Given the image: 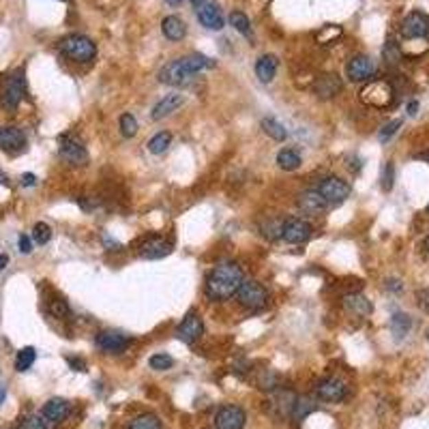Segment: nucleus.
Returning <instances> with one entry per match:
<instances>
[{
  "instance_id": "nucleus-1",
  "label": "nucleus",
  "mask_w": 429,
  "mask_h": 429,
  "mask_svg": "<svg viewBox=\"0 0 429 429\" xmlns=\"http://www.w3.org/2000/svg\"><path fill=\"white\" fill-rule=\"evenodd\" d=\"M243 268L236 262H219L206 277L204 292L210 300H230L243 283Z\"/></svg>"
},
{
  "instance_id": "nucleus-2",
  "label": "nucleus",
  "mask_w": 429,
  "mask_h": 429,
  "mask_svg": "<svg viewBox=\"0 0 429 429\" xmlns=\"http://www.w3.org/2000/svg\"><path fill=\"white\" fill-rule=\"evenodd\" d=\"M58 50L65 54L67 58L76 60V63H91L97 56V45L93 39H88L86 34H67L58 41Z\"/></svg>"
},
{
  "instance_id": "nucleus-3",
  "label": "nucleus",
  "mask_w": 429,
  "mask_h": 429,
  "mask_svg": "<svg viewBox=\"0 0 429 429\" xmlns=\"http://www.w3.org/2000/svg\"><path fill=\"white\" fill-rule=\"evenodd\" d=\"M236 298L241 302V307L249 311H260L268 305V292L256 279H243L241 288L236 292Z\"/></svg>"
},
{
  "instance_id": "nucleus-4",
  "label": "nucleus",
  "mask_w": 429,
  "mask_h": 429,
  "mask_svg": "<svg viewBox=\"0 0 429 429\" xmlns=\"http://www.w3.org/2000/svg\"><path fill=\"white\" fill-rule=\"evenodd\" d=\"M26 95V80H24V71L17 69L11 76L5 78V88H3V97H0V103L7 112H15L17 105L22 103Z\"/></svg>"
},
{
  "instance_id": "nucleus-5",
  "label": "nucleus",
  "mask_w": 429,
  "mask_h": 429,
  "mask_svg": "<svg viewBox=\"0 0 429 429\" xmlns=\"http://www.w3.org/2000/svg\"><path fill=\"white\" fill-rule=\"evenodd\" d=\"M58 144H60L58 146V155H60V159L65 161L67 166L82 168V166L88 164V151H86V146L82 144L78 138H74L71 133H65V135H60Z\"/></svg>"
},
{
  "instance_id": "nucleus-6",
  "label": "nucleus",
  "mask_w": 429,
  "mask_h": 429,
  "mask_svg": "<svg viewBox=\"0 0 429 429\" xmlns=\"http://www.w3.org/2000/svg\"><path fill=\"white\" fill-rule=\"evenodd\" d=\"M316 191L327 200L329 206H339V204H344L350 198L352 187L344 181V178L329 176V178H324V181L318 185Z\"/></svg>"
},
{
  "instance_id": "nucleus-7",
  "label": "nucleus",
  "mask_w": 429,
  "mask_h": 429,
  "mask_svg": "<svg viewBox=\"0 0 429 429\" xmlns=\"http://www.w3.org/2000/svg\"><path fill=\"white\" fill-rule=\"evenodd\" d=\"M393 97H395V95H393V88L384 80H375V82L367 84L361 91V101L365 105L378 107V110H382V107H388L393 103Z\"/></svg>"
},
{
  "instance_id": "nucleus-8",
  "label": "nucleus",
  "mask_w": 429,
  "mask_h": 429,
  "mask_svg": "<svg viewBox=\"0 0 429 429\" xmlns=\"http://www.w3.org/2000/svg\"><path fill=\"white\" fill-rule=\"evenodd\" d=\"M202 333H204V320H202V314L195 311V309H191L183 318L181 324L176 327V337L181 339L183 344H189V346L198 342V339L202 337Z\"/></svg>"
},
{
  "instance_id": "nucleus-9",
  "label": "nucleus",
  "mask_w": 429,
  "mask_h": 429,
  "mask_svg": "<svg viewBox=\"0 0 429 429\" xmlns=\"http://www.w3.org/2000/svg\"><path fill=\"white\" fill-rule=\"evenodd\" d=\"M191 5L195 9V15L204 28L208 30H221L223 28V15L221 9L212 3V0H191Z\"/></svg>"
},
{
  "instance_id": "nucleus-10",
  "label": "nucleus",
  "mask_w": 429,
  "mask_h": 429,
  "mask_svg": "<svg viewBox=\"0 0 429 429\" xmlns=\"http://www.w3.org/2000/svg\"><path fill=\"white\" fill-rule=\"evenodd\" d=\"M314 234V228L307 219L300 217H292L283 221V230H281V239L290 245H302L307 243Z\"/></svg>"
},
{
  "instance_id": "nucleus-11",
  "label": "nucleus",
  "mask_w": 429,
  "mask_h": 429,
  "mask_svg": "<svg viewBox=\"0 0 429 429\" xmlns=\"http://www.w3.org/2000/svg\"><path fill=\"white\" fill-rule=\"evenodd\" d=\"M247 423V415L241 406L226 404L214 415V429H243Z\"/></svg>"
},
{
  "instance_id": "nucleus-12",
  "label": "nucleus",
  "mask_w": 429,
  "mask_h": 429,
  "mask_svg": "<svg viewBox=\"0 0 429 429\" xmlns=\"http://www.w3.org/2000/svg\"><path fill=\"white\" fill-rule=\"evenodd\" d=\"M429 34V17L421 11H412L402 22V37L404 39H425Z\"/></svg>"
},
{
  "instance_id": "nucleus-13",
  "label": "nucleus",
  "mask_w": 429,
  "mask_h": 429,
  "mask_svg": "<svg viewBox=\"0 0 429 429\" xmlns=\"http://www.w3.org/2000/svg\"><path fill=\"white\" fill-rule=\"evenodd\" d=\"M316 395L320 402H327V404H339L348 397V386L339 380V378H327L322 380L316 388Z\"/></svg>"
},
{
  "instance_id": "nucleus-14",
  "label": "nucleus",
  "mask_w": 429,
  "mask_h": 429,
  "mask_svg": "<svg viewBox=\"0 0 429 429\" xmlns=\"http://www.w3.org/2000/svg\"><path fill=\"white\" fill-rule=\"evenodd\" d=\"M159 82L168 84V86H185L193 80V76L185 69V65L181 63V58H176L172 63H168L164 69L159 71Z\"/></svg>"
},
{
  "instance_id": "nucleus-15",
  "label": "nucleus",
  "mask_w": 429,
  "mask_h": 429,
  "mask_svg": "<svg viewBox=\"0 0 429 429\" xmlns=\"http://www.w3.org/2000/svg\"><path fill=\"white\" fill-rule=\"evenodd\" d=\"M95 344L105 354H120V352H124L129 348L131 339L124 337L122 333H116V331H103V333L97 335Z\"/></svg>"
},
{
  "instance_id": "nucleus-16",
  "label": "nucleus",
  "mask_w": 429,
  "mask_h": 429,
  "mask_svg": "<svg viewBox=\"0 0 429 429\" xmlns=\"http://www.w3.org/2000/svg\"><path fill=\"white\" fill-rule=\"evenodd\" d=\"M172 252V243L161 239V236H148L140 243L138 247V254L144 258V260H159V258H166L168 254Z\"/></svg>"
},
{
  "instance_id": "nucleus-17",
  "label": "nucleus",
  "mask_w": 429,
  "mask_h": 429,
  "mask_svg": "<svg viewBox=\"0 0 429 429\" xmlns=\"http://www.w3.org/2000/svg\"><path fill=\"white\" fill-rule=\"evenodd\" d=\"M26 148V135L20 127H3L0 129V151L9 155H17Z\"/></svg>"
},
{
  "instance_id": "nucleus-18",
  "label": "nucleus",
  "mask_w": 429,
  "mask_h": 429,
  "mask_svg": "<svg viewBox=\"0 0 429 429\" xmlns=\"http://www.w3.org/2000/svg\"><path fill=\"white\" fill-rule=\"evenodd\" d=\"M375 74V65L369 56H354L346 65V78L350 82H367Z\"/></svg>"
},
{
  "instance_id": "nucleus-19",
  "label": "nucleus",
  "mask_w": 429,
  "mask_h": 429,
  "mask_svg": "<svg viewBox=\"0 0 429 429\" xmlns=\"http://www.w3.org/2000/svg\"><path fill=\"white\" fill-rule=\"evenodd\" d=\"M296 206H298L302 212H305V214H309V217H320V214H324L327 208H329L327 200L322 198V195H320L316 189H311V191H302V193L298 195V200H296Z\"/></svg>"
},
{
  "instance_id": "nucleus-20",
  "label": "nucleus",
  "mask_w": 429,
  "mask_h": 429,
  "mask_svg": "<svg viewBox=\"0 0 429 429\" xmlns=\"http://www.w3.org/2000/svg\"><path fill=\"white\" fill-rule=\"evenodd\" d=\"M41 415H43L45 421H50L52 425H58V423H63V421L69 419V415H71V404H69L67 399H63V397H54V399H50V402L43 406Z\"/></svg>"
},
{
  "instance_id": "nucleus-21",
  "label": "nucleus",
  "mask_w": 429,
  "mask_h": 429,
  "mask_svg": "<svg viewBox=\"0 0 429 429\" xmlns=\"http://www.w3.org/2000/svg\"><path fill=\"white\" fill-rule=\"evenodd\" d=\"M183 103H185V97H183L181 93L166 95L164 99H159V101L155 103L153 112H151V118H153V120H164V118L172 116Z\"/></svg>"
},
{
  "instance_id": "nucleus-22",
  "label": "nucleus",
  "mask_w": 429,
  "mask_h": 429,
  "mask_svg": "<svg viewBox=\"0 0 429 429\" xmlns=\"http://www.w3.org/2000/svg\"><path fill=\"white\" fill-rule=\"evenodd\" d=\"M277 69H279V60L275 54H264L256 63V76L262 84H271L277 76Z\"/></svg>"
},
{
  "instance_id": "nucleus-23",
  "label": "nucleus",
  "mask_w": 429,
  "mask_h": 429,
  "mask_svg": "<svg viewBox=\"0 0 429 429\" xmlns=\"http://www.w3.org/2000/svg\"><path fill=\"white\" fill-rule=\"evenodd\" d=\"M339 91H342V80L333 74H327V76H320L316 82H314V93L320 97V99H333Z\"/></svg>"
},
{
  "instance_id": "nucleus-24",
  "label": "nucleus",
  "mask_w": 429,
  "mask_h": 429,
  "mask_svg": "<svg viewBox=\"0 0 429 429\" xmlns=\"http://www.w3.org/2000/svg\"><path fill=\"white\" fill-rule=\"evenodd\" d=\"M161 32H164L166 39H170V41H183L187 34V24L181 20V17L168 15V17H164V22H161Z\"/></svg>"
},
{
  "instance_id": "nucleus-25",
  "label": "nucleus",
  "mask_w": 429,
  "mask_h": 429,
  "mask_svg": "<svg viewBox=\"0 0 429 429\" xmlns=\"http://www.w3.org/2000/svg\"><path fill=\"white\" fill-rule=\"evenodd\" d=\"M344 307L350 311V314H356V316H361V318H367L371 316L373 307H371V302L363 296V294H348L344 298Z\"/></svg>"
},
{
  "instance_id": "nucleus-26",
  "label": "nucleus",
  "mask_w": 429,
  "mask_h": 429,
  "mask_svg": "<svg viewBox=\"0 0 429 429\" xmlns=\"http://www.w3.org/2000/svg\"><path fill=\"white\" fill-rule=\"evenodd\" d=\"M410 329H412V318H410L408 314H402V311L393 314V318H390L393 335H395L397 339H402V337H406L410 333Z\"/></svg>"
},
{
  "instance_id": "nucleus-27",
  "label": "nucleus",
  "mask_w": 429,
  "mask_h": 429,
  "mask_svg": "<svg viewBox=\"0 0 429 429\" xmlns=\"http://www.w3.org/2000/svg\"><path fill=\"white\" fill-rule=\"evenodd\" d=\"M277 166L285 172H294L300 166V155L294 148H283L277 153Z\"/></svg>"
},
{
  "instance_id": "nucleus-28",
  "label": "nucleus",
  "mask_w": 429,
  "mask_h": 429,
  "mask_svg": "<svg viewBox=\"0 0 429 429\" xmlns=\"http://www.w3.org/2000/svg\"><path fill=\"white\" fill-rule=\"evenodd\" d=\"M170 144H172V133H170V131H159V133H155V135L148 140L146 148H148L153 155H164V153L170 148Z\"/></svg>"
},
{
  "instance_id": "nucleus-29",
  "label": "nucleus",
  "mask_w": 429,
  "mask_h": 429,
  "mask_svg": "<svg viewBox=\"0 0 429 429\" xmlns=\"http://www.w3.org/2000/svg\"><path fill=\"white\" fill-rule=\"evenodd\" d=\"M260 127H262V131L268 138L275 140V142H283L285 138H288V131H285V127H283L279 120H275V118H264Z\"/></svg>"
},
{
  "instance_id": "nucleus-30",
  "label": "nucleus",
  "mask_w": 429,
  "mask_h": 429,
  "mask_svg": "<svg viewBox=\"0 0 429 429\" xmlns=\"http://www.w3.org/2000/svg\"><path fill=\"white\" fill-rule=\"evenodd\" d=\"M34 361H37V350H34L32 346H26L15 356V369L17 371H28Z\"/></svg>"
},
{
  "instance_id": "nucleus-31",
  "label": "nucleus",
  "mask_w": 429,
  "mask_h": 429,
  "mask_svg": "<svg viewBox=\"0 0 429 429\" xmlns=\"http://www.w3.org/2000/svg\"><path fill=\"white\" fill-rule=\"evenodd\" d=\"M230 24L234 26V30H236V32H241L243 37L252 39V24H249V17H247L245 13L234 11V13L230 15Z\"/></svg>"
},
{
  "instance_id": "nucleus-32",
  "label": "nucleus",
  "mask_w": 429,
  "mask_h": 429,
  "mask_svg": "<svg viewBox=\"0 0 429 429\" xmlns=\"http://www.w3.org/2000/svg\"><path fill=\"white\" fill-rule=\"evenodd\" d=\"M127 429H161V421H159V417L146 412V415L135 417V419L127 425Z\"/></svg>"
},
{
  "instance_id": "nucleus-33",
  "label": "nucleus",
  "mask_w": 429,
  "mask_h": 429,
  "mask_svg": "<svg viewBox=\"0 0 429 429\" xmlns=\"http://www.w3.org/2000/svg\"><path fill=\"white\" fill-rule=\"evenodd\" d=\"M118 127H120V133L124 138H135L140 124H138V118L133 114H122L120 120H118Z\"/></svg>"
},
{
  "instance_id": "nucleus-34",
  "label": "nucleus",
  "mask_w": 429,
  "mask_h": 429,
  "mask_svg": "<svg viewBox=\"0 0 429 429\" xmlns=\"http://www.w3.org/2000/svg\"><path fill=\"white\" fill-rule=\"evenodd\" d=\"M262 234L268 239V241H275V239H281V230H283V221L281 219H268L260 226Z\"/></svg>"
},
{
  "instance_id": "nucleus-35",
  "label": "nucleus",
  "mask_w": 429,
  "mask_h": 429,
  "mask_svg": "<svg viewBox=\"0 0 429 429\" xmlns=\"http://www.w3.org/2000/svg\"><path fill=\"white\" fill-rule=\"evenodd\" d=\"M32 241L37 243V245H47L52 241V228L45 221L34 223V228H32Z\"/></svg>"
},
{
  "instance_id": "nucleus-36",
  "label": "nucleus",
  "mask_w": 429,
  "mask_h": 429,
  "mask_svg": "<svg viewBox=\"0 0 429 429\" xmlns=\"http://www.w3.org/2000/svg\"><path fill=\"white\" fill-rule=\"evenodd\" d=\"M148 365H151V369H155V371H166V369H170L172 365H174V359L170 354H166V352H159V354H153L151 359H148Z\"/></svg>"
},
{
  "instance_id": "nucleus-37",
  "label": "nucleus",
  "mask_w": 429,
  "mask_h": 429,
  "mask_svg": "<svg viewBox=\"0 0 429 429\" xmlns=\"http://www.w3.org/2000/svg\"><path fill=\"white\" fill-rule=\"evenodd\" d=\"M20 429H52V423L43 415H30L20 423Z\"/></svg>"
},
{
  "instance_id": "nucleus-38",
  "label": "nucleus",
  "mask_w": 429,
  "mask_h": 429,
  "mask_svg": "<svg viewBox=\"0 0 429 429\" xmlns=\"http://www.w3.org/2000/svg\"><path fill=\"white\" fill-rule=\"evenodd\" d=\"M50 314H52V316H56V318H60V320H67V318L71 316V309H69V305H67V300H63V298H54V300L50 302Z\"/></svg>"
},
{
  "instance_id": "nucleus-39",
  "label": "nucleus",
  "mask_w": 429,
  "mask_h": 429,
  "mask_svg": "<svg viewBox=\"0 0 429 429\" xmlns=\"http://www.w3.org/2000/svg\"><path fill=\"white\" fill-rule=\"evenodd\" d=\"M339 34H342V28L329 24V26H324V30H322V32L318 34V41H320L322 45H329V43H333V41L339 37Z\"/></svg>"
},
{
  "instance_id": "nucleus-40",
  "label": "nucleus",
  "mask_w": 429,
  "mask_h": 429,
  "mask_svg": "<svg viewBox=\"0 0 429 429\" xmlns=\"http://www.w3.org/2000/svg\"><path fill=\"white\" fill-rule=\"evenodd\" d=\"M399 127H402V120H393V122L384 124L382 131H380V142H388L393 135L397 133V129H399Z\"/></svg>"
},
{
  "instance_id": "nucleus-41",
  "label": "nucleus",
  "mask_w": 429,
  "mask_h": 429,
  "mask_svg": "<svg viewBox=\"0 0 429 429\" xmlns=\"http://www.w3.org/2000/svg\"><path fill=\"white\" fill-rule=\"evenodd\" d=\"M393 178H395V168H393V164L388 161V164L384 166V172H382V189L384 191L393 189Z\"/></svg>"
},
{
  "instance_id": "nucleus-42",
  "label": "nucleus",
  "mask_w": 429,
  "mask_h": 429,
  "mask_svg": "<svg viewBox=\"0 0 429 429\" xmlns=\"http://www.w3.org/2000/svg\"><path fill=\"white\" fill-rule=\"evenodd\" d=\"M294 408H296V419H305L307 417V412H311L314 410V404L309 402V399H298L296 404H294Z\"/></svg>"
},
{
  "instance_id": "nucleus-43",
  "label": "nucleus",
  "mask_w": 429,
  "mask_h": 429,
  "mask_svg": "<svg viewBox=\"0 0 429 429\" xmlns=\"http://www.w3.org/2000/svg\"><path fill=\"white\" fill-rule=\"evenodd\" d=\"M417 300H419V305H421V309L429 311V288L417 290Z\"/></svg>"
},
{
  "instance_id": "nucleus-44",
  "label": "nucleus",
  "mask_w": 429,
  "mask_h": 429,
  "mask_svg": "<svg viewBox=\"0 0 429 429\" xmlns=\"http://www.w3.org/2000/svg\"><path fill=\"white\" fill-rule=\"evenodd\" d=\"M17 247H20L22 254H30L32 252V239H28V234H22L20 241H17Z\"/></svg>"
},
{
  "instance_id": "nucleus-45",
  "label": "nucleus",
  "mask_w": 429,
  "mask_h": 429,
  "mask_svg": "<svg viewBox=\"0 0 429 429\" xmlns=\"http://www.w3.org/2000/svg\"><path fill=\"white\" fill-rule=\"evenodd\" d=\"M34 183H37V176H34V174H24L22 176V185L24 187H34Z\"/></svg>"
},
{
  "instance_id": "nucleus-46",
  "label": "nucleus",
  "mask_w": 429,
  "mask_h": 429,
  "mask_svg": "<svg viewBox=\"0 0 429 429\" xmlns=\"http://www.w3.org/2000/svg\"><path fill=\"white\" fill-rule=\"evenodd\" d=\"M69 365L74 367L76 371H86L84 367H86V363L84 361H78V359H69Z\"/></svg>"
},
{
  "instance_id": "nucleus-47",
  "label": "nucleus",
  "mask_w": 429,
  "mask_h": 429,
  "mask_svg": "<svg viewBox=\"0 0 429 429\" xmlns=\"http://www.w3.org/2000/svg\"><path fill=\"white\" fill-rule=\"evenodd\" d=\"M386 288H390V290L399 292V290H402V283H399L397 279H388V281H386Z\"/></svg>"
},
{
  "instance_id": "nucleus-48",
  "label": "nucleus",
  "mask_w": 429,
  "mask_h": 429,
  "mask_svg": "<svg viewBox=\"0 0 429 429\" xmlns=\"http://www.w3.org/2000/svg\"><path fill=\"white\" fill-rule=\"evenodd\" d=\"M417 110H419V101H410V103H408V114H410V116H415Z\"/></svg>"
},
{
  "instance_id": "nucleus-49",
  "label": "nucleus",
  "mask_w": 429,
  "mask_h": 429,
  "mask_svg": "<svg viewBox=\"0 0 429 429\" xmlns=\"http://www.w3.org/2000/svg\"><path fill=\"white\" fill-rule=\"evenodd\" d=\"M7 262H9V258L5 254H0V273H3V268L7 266Z\"/></svg>"
},
{
  "instance_id": "nucleus-50",
  "label": "nucleus",
  "mask_w": 429,
  "mask_h": 429,
  "mask_svg": "<svg viewBox=\"0 0 429 429\" xmlns=\"http://www.w3.org/2000/svg\"><path fill=\"white\" fill-rule=\"evenodd\" d=\"M5 397H7V390H5V388H0V404L5 402Z\"/></svg>"
},
{
  "instance_id": "nucleus-51",
  "label": "nucleus",
  "mask_w": 429,
  "mask_h": 429,
  "mask_svg": "<svg viewBox=\"0 0 429 429\" xmlns=\"http://www.w3.org/2000/svg\"><path fill=\"white\" fill-rule=\"evenodd\" d=\"M0 185H7V176L0 172Z\"/></svg>"
},
{
  "instance_id": "nucleus-52",
  "label": "nucleus",
  "mask_w": 429,
  "mask_h": 429,
  "mask_svg": "<svg viewBox=\"0 0 429 429\" xmlns=\"http://www.w3.org/2000/svg\"><path fill=\"white\" fill-rule=\"evenodd\" d=\"M168 3H170L172 7H176V5H181V3H183V0H168Z\"/></svg>"
},
{
  "instance_id": "nucleus-53",
  "label": "nucleus",
  "mask_w": 429,
  "mask_h": 429,
  "mask_svg": "<svg viewBox=\"0 0 429 429\" xmlns=\"http://www.w3.org/2000/svg\"><path fill=\"white\" fill-rule=\"evenodd\" d=\"M423 245H425V249H427V252H429V236L425 239V243H423Z\"/></svg>"
},
{
  "instance_id": "nucleus-54",
  "label": "nucleus",
  "mask_w": 429,
  "mask_h": 429,
  "mask_svg": "<svg viewBox=\"0 0 429 429\" xmlns=\"http://www.w3.org/2000/svg\"><path fill=\"white\" fill-rule=\"evenodd\" d=\"M425 159H427V161H429V153H427V155H425Z\"/></svg>"
},
{
  "instance_id": "nucleus-55",
  "label": "nucleus",
  "mask_w": 429,
  "mask_h": 429,
  "mask_svg": "<svg viewBox=\"0 0 429 429\" xmlns=\"http://www.w3.org/2000/svg\"><path fill=\"white\" fill-rule=\"evenodd\" d=\"M427 339H429V331H427Z\"/></svg>"
},
{
  "instance_id": "nucleus-56",
  "label": "nucleus",
  "mask_w": 429,
  "mask_h": 429,
  "mask_svg": "<svg viewBox=\"0 0 429 429\" xmlns=\"http://www.w3.org/2000/svg\"><path fill=\"white\" fill-rule=\"evenodd\" d=\"M63 3H67V0H63Z\"/></svg>"
}]
</instances>
